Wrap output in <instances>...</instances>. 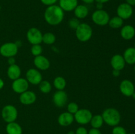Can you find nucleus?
<instances>
[{"label":"nucleus","instance_id":"dca6fc26","mask_svg":"<svg viewBox=\"0 0 135 134\" xmlns=\"http://www.w3.org/2000/svg\"><path fill=\"white\" fill-rule=\"evenodd\" d=\"M110 64L113 68V70H117L121 71L125 68L126 63L123 55L116 54L113 55L111 59Z\"/></svg>","mask_w":135,"mask_h":134},{"label":"nucleus","instance_id":"79ce46f5","mask_svg":"<svg viewBox=\"0 0 135 134\" xmlns=\"http://www.w3.org/2000/svg\"><path fill=\"white\" fill-rule=\"evenodd\" d=\"M110 0H95V1H96L97 3H105L108 2Z\"/></svg>","mask_w":135,"mask_h":134},{"label":"nucleus","instance_id":"bb28decb","mask_svg":"<svg viewBox=\"0 0 135 134\" xmlns=\"http://www.w3.org/2000/svg\"><path fill=\"white\" fill-rule=\"evenodd\" d=\"M56 41L55 34L51 32H46L42 35V42L46 45H52Z\"/></svg>","mask_w":135,"mask_h":134},{"label":"nucleus","instance_id":"39448f33","mask_svg":"<svg viewBox=\"0 0 135 134\" xmlns=\"http://www.w3.org/2000/svg\"><path fill=\"white\" fill-rule=\"evenodd\" d=\"M109 19V14L104 9H97L92 14V20L98 26H104L108 24Z\"/></svg>","mask_w":135,"mask_h":134},{"label":"nucleus","instance_id":"393cba45","mask_svg":"<svg viewBox=\"0 0 135 134\" xmlns=\"http://www.w3.org/2000/svg\"><path fill=\"white\" fill-rule=\"evenodd\" d=\"M53 84L57 90H64L67 85V81L62 76H57L54 80Z\"/></svg>","mask_w":135,"mask_h":134},{"label":"nucleus","instance_id":"58836bf2","mask_svg":"<svg viewBox=\"0 0 135 134\" xmlns=\"http://www.w3.org/2000/svg\"><path fill=\"white\" fill-rule=\"evenodd\" d=\"M83 2H84V3H86V4H91V3H93L95 1V0H81Z\"/></svg>","mask_w":135,"mask_h":134},{"label":"nucleus","instance_id":"c03bdc74","mask_svg":"<svg viewBox=\"0 0 135 134\" xmlns=\"http://www.w3.org/2000/svg\"><path fill=\"white\" fill-rule=\"evenodd\" d=\"M67 134H75V132L73 131H70Z\"/></svg>","mask_w":135,"mask_h":134},{"label":"nucleus","instance_id":"f03ea898","mask_svg":"<svg viewBox=\"0 0 135 134\" xmlns=\"http://www.w3.org/2000/svg\"><path fill=\"white\" fill-rule=\"evenodd\" d=\"M104 123L109 126H118L121 121V114L119 110L115 108H108L102 114Z\"/></svg>","mask_w":135,"mask_h":134},{"label":"nucleus","instance_id":"ea45409f","mask_svg":"<svg viewBox=\"0 0 135 134\" xmlns=\"http://www.w3.org/2000/svg\"><path fill=\"white\" fill-rule=\"evenodd\" d=\"M4 85H5V82H4V81L3 80V79H1V78H0V90L3 88Z\"/></svg>","mask_w":135,"mask_h":134},{"label":"nucleus","instance_id":"c9c22d12","mask_svg":"<svg viewBox=\"0 0 135 134\" xmlns=\"http://www.w3.org/2000/svg\"><path fill=\"white\" fill-rule=\"evenodd\" d=\"M8 64H9V65H13V64H15V59L14 56H12V57H9L8 58Z\"/></svg>","mask_w":135,"mask_h":134},{"label":"nucleus","instance_id":"5701e85b","mask_svg":"<svg viewBox=\"0 0 135 134\" xmlns=\"http://www.w3.org/2000/svg\"><path fill=\"white\" fill-rule=\"evenodd\" d=\"M125 63L129 64H135V49L134 47H129L124 52L123 55Z\"/></svg>","mask_w":135,"mask_h":134},{"label":"nucleus","instance_id":"6ab92c4d","mask_svg":"<svg viewBox=\"0 0 135 134\" xmlns=\"http://www.w3.org/2000/svg\"><path fill=\"white\" fill-rule=\"evenodd\" d=\"M120 34L122 38L125 40H130L135 35V28L131 25H125L123 26L120 31Z\"/></svg>","mask_w":135,"mask_h":134},{"label":"nucleus","instance_id":"423d86ee","mask_svg":"<svg viewBox=\"0 0 135 134\" xmlns=\"http://www.w3.org/2000/svg\"><path fill=\"white\" fill-rule=\"evenodd\" d=\"M18 51V47L15 42H7L0 46V55L7 59L15 56Z\"/></svg>","mask_w":135,"mask_h":134},{"label":"nucleus","instance_id":"7ed1b4c3","mask_svg":"<svg viewBox=\"0 0 135 134\" xmlns=\"http://www.w3.org/2000/svg\"><path fill=\"white\" fill-rule=\"evenodd\" d=\"M93 34L92 27L86 22L80 23L75 30V35L78 40L81 42H86L91 39Z\"/></svg>","mask_w":135,"mask_h":134},{"label":"nucleus","instance_id":"09e8293b","mask_svg":"<svg viewBox=\"0 0 135 134\" xmlns=\"http://www.w3.org/2000/svg\"><path fill=\"white\" fill-rule=\"evenodd\" d=\"M134 48L135 49V43H134Z\"/></svg>","mask_w":135,"mask_h":134},{"label":"nucleus","instance_id":"b1692460","mask_svg":"<svg viewBox=\"0 0 135 134\" xmlns=\"http://www.w3.org/2000/svg\"><path fill=\"white\" fill-rule=\"evenodd\" d=\"M90 123L92 128L100 129L104 123L102 116L100 115V114H96V115L92 116V119H91Z\"/></svg>","mask_w":135,"mask_h":134},{"label":"nucleus","instance_id":"aec40b11","mask_svg":"<svg viewBox=\"0 0 135 134\" xmlns=\"http://www.w3.org/2000/svg\"><path fill=\"white\" fill-rule=\"evenodd\" d=\"M7 74L8 78L13 81V80L21 77V68L17 64L9 65V66L7 68Z\"/></svg>","mask_w":135,"mask_h":134},{"label":"nucleus","instance_id":"4c0bfd02","mask_svg":"<svg viewBox=\"0 0 135 134\" xmlns=\"http://www.w3.org/2000/svg\"><path fill=\"white\" fill-rule=\"evenodd\" d=\"M126 3L129 5H130L131 6H135V0H125Z\"/></svg>","mask_w":135,"mask_h":134},{"label":"nucleus","instance_id":"72a5a7b5","mask_svg":"<svg viewBox=\"0 0 135 134\" xmlns=\"http://www.w3.org/2000/svg\"><path fill=\"white\" fill-rule=\"evenodd\" d=\"M88 130L84 127H83V126L78 127L76 129V131H75V134H88Z\"/></svg>","mask_w":135,"mask_h":134},{"label":"nucleus","instance_id":"412c9836","mask_svg":"<svg viewBox=\"0 0 135 134\" xmlns=\"http://www.w3.org/2000/svg\"><path fill=\"white\" fill-rule=\"evenodd\" d=\"M73 11L75 17L78 19H83L86 18L89 13L88 8L84 5H78Z\"/></svg>","mask_w":135,"mask_h":134},{"label":"nucleus","instance_id":"de8ad7c7","mask_svg":"<svg viewBox=\"0 0 135 134\" xmlns=\"http://www.w3.org/2000/svg\"><path fill=\"white\" fill-rule=\"evenodd\" d=\"M1 5H0V10H1Z\"/></svg>","mask_w":135,"mask_h":134},{"label":"nucleus","instance_id":"f3484780","mask_svg":"<svg viewBox=\"0 0 135 134\" xmlns=\"http://www.w3.org/2000/svg\"><path fill=\"white\" fill-rule=\"evenodd\" d=\"M75 119H74V115L68 112H64L59 114L57 118L58 123L61 126L63 127H67V126H70L73 123Z\"/></svg>","mask_w":135,"mask_h":134},{"label":"nucleus","instance_id":"9b49d317","mask_svg":"<svg viewBox=\"0 0 135 134\" xmlns=\"http://www.w3.org/2000/svg\"><path fill=\"white\" fill-rule=\"evenodd\" d=\"M133 7L127 4V3H123L120 4L117 9V14L119 17L123 20H126L131 18L133 15Z\"/></svg>","mask_w":135,"mask_h":134},{"label":"nucleus","instance_id":"c85d7f7f","mask_svg":"<svg viewBox=\"0 0 135 134\" xmlns=\"http://www.w3.org/2000/svg\"><path fill=\"white\" fill-rule=\"evenodd\" d=\"M42 51H43V49H42V47L40 44L32 45L31 48H30V52H31L32 55H34V56L42 55Z\"/></svg>","mask_w":135,"mask_h":134},{"label":"nucleus","instance_id":"4be33fe9","mask_svg":"<svg viewBox=\"0 0 135 134\" xmlns=\"http://www.w3.org/2000/svg\"><path fill=\"white\" fill-rule=\"evenodd\" d=\"M6 132L7 134H22V129L17 122H10L6 126Z\"/></svg>","mask_w":135,"mask_h":134},{"label":"nucleus","instance_id":"0eeeda50","mask_svg":"<svg viewBox=\"0 0 135 134\" xmlns=\"http://www.w3.org/2000/svg\"><path fill=\"white\" fill-rule=\"evenodd\" d=\"M93 116L92 112L86 109H80L74 114V119L78 123L86 125L90 123Z\"/></svg>","mask_w":135,"mask_h":134},{"label":"nucleus","instance_id":"9d476101","mask_svg":"<svg viewBox=\"0 0 135 134\" xmlns=\"http://www.w3.org/2000/svg\"><path fill=\"white\" fill-rule=\"evenodd\" d=\"M11 87L15 93L21 94L23 92L28 90L29 87V83L28 82L26 78L20 77L16 80H13Z\"/></svg>","mask_w":135,"mask_h":134},{"label":"nucleus","instance_id":"c756f323","mask_svg":"<svg viewBox=\"0 0 135 134\" xmlns=\"http://www.w3.org/2000/svg\"><path fill=\"white\" fill-rule=\"evenodd\" d=\"M79 109L77 104L75 102H71L67 105V112L72 114H75Z\"/></svg>","mask_w":135,"mask_h":134},{"label":"nucleus","instance_id":"f704fd0d","mask_svg":"<svg viewBox=\"0 0 135 134\" xmlns=\"http://www.w3.org/2000/svg\"><path fill=\"white\" fill-rule=\"evenodd\" d=\"M88 134H102V133L99 129L92 128L89 130Z\"/></svg>","mask_w":135,"mask_h":134},{"label":"nucleus","instance_id":"a211bd4d","mask_svg":"<svg viewBox=\"0 0 135 134\" xmlns=\"http://www.w3.org/2000/svg\"><path fill=\"white\" fill-rule=\"evenodd\" d=\"M78 5H79L78 0H59V6L63 9L64 12L73 11Z\"/></svg>","mask_w":135,"mask_h":134},{"label":"nucleus","instance_id":"a18cd8bd","mask_svg":"<svg viewBox=\"0 0 135 134\" xmlns=\"http://www.w3.org/2000/svg\"><path fill=\"white\" fill-rule=\"evenodd\" d=\"M131 97H133V98L135 100V91H134V93H133V95H132V96Z\"/></svg>","mask_w":135,"mask_h":134},{"label":"nucleus","instance_id":"e433bc0d","mask_svg":"<svg viewBox=\"0 0 135 134\" xmlns=\"http://www.w3.org/2000/svg\"><path fill=\"white\" fill-rule=\"evenodd\" d=\"M120 72L121 71L117 70H113V72H112V74L114 77H119L120 75Z\"/></svg>","mask_w":135,"mask_h":134},{"label":"nucleus","instance_id":"f257e3e1","mask_svg":"<svg viewBox=\"0 0 135 134\" xmlns=\"http://www.w3.org/2000/svg\"><path fill=\"white\" fill-rule=\"evenodd\" d=\"M64 17L65 13L63 10L57 5L47 7L44 14L46 22L51 26H57L61 23L64 19Z\"/></svg>","mask_w":135,"mask_h":134},{"label":"nucleus","instance_id":"49530a36","mask_svg":"<svg viewBox=\"0 0 135 134\" xmlns=\"http://www.w3.org/2000/svg\"><path fill=\"white\" fill-rule=\"evenodd\" d=\"M134 72H135V65H134Z\"/></svg>","mask_w":135,"mask_h":134},{"label":"nucleus","instance_id":"cd10ccee","mask_svg":"<svg viewBox=\"0 0 135 134\" xmlns=\"http://www.w3.org/2000/svg\"><path fill=\"white\" fill-rule=\"evenodd\" d=\"M51 83L47 80H42L39 84V89L42 93L44 94H47L51 91Z\"/></svg>","mask_w":135,"mask_h":134},{"label":"nucleus","instance_id":"8fccbe9b","mask_svg":"<svg viewBox=\"0 0 135 134\" xmlns=\"http://www.w3.org/2000/svg\"><path fill=\"white\" fill-rule=\"evenodd\" d=\"M129 134H133V133H129Z\"/></svg>","mask_w":135,"mask_h":134},{"label":"nucleus","instance_id":"6e6552de","mask_svg":"<svg viewBox=\"0 0 135 134\" xmlns=\"http://www.w3.org/2000/svg\"><path fill=\"white\" fill-rule=\"evenodd\" d=\"M42 32L35 27L30 28L26 32V39L28 42L32 45L40 44L42 43Z\"/></svg>","mask_w":135,"mask_h":134},{"label":"nucleus","instance_id":"f8f14e48","mask_svg":"<svg viewBox=\"0 0 135 134\" xmlns=\"http://www.w3.org/2000/svg\"><path fill=\"white\" fill-rule=\"evenodd\" d=\"M67 94L64 90H57L53 95V102L57 107H63L67 102Z\"/></svg>","mask_w":135,"mask_h":134},{"label":"nucleus","instance_id":"20e7f679","mask_svg":"<svg viewBox=\"0 0 135 134\" xmlns=\"http://www.w3.org/2000/svg\"><path fill=\"white\" fill-rule=\"evenodd\" d=\"M1 117L7 123L15 122L18 117L17 109L12 105H7L3 106L1 110Z\"/></svg>","mask_w":135,"mask_h":134},{"label":"nucleus","instance_id":"1a4fd4ad","mask_svg":"<svg viewBox=\"0 0 135 134\" xmlns=\"http://www.w3.org/2000/svg\"><path fill=\"white\" fill-rule=\"evenodd\" d=\"M26 79L32 85H39L42 81V75L36 68H30L26 72Z\"/></svg>","mask_w":135,"mask_h":134},{"label":"nucleus","instance_id":"473e14b6","mask_svg":"<svg viewBox=\"0 0 135 134\" xmlns=\"http://www.w3.org/2000/svg\"><path fill=\"white\" fill-rule=\"evenodd\" d=\"M41 2L46 6H51V5H55L58 0H40Z\"/></svg>","mask_w":135,"mask_h":134},{"label":"nucleus","instance_id":"2eb2a0df","mask_svg":"<svg viewBox=\"0 0 135 134\" xmlns=\"http://www.w3.org/2000/svg\"><path fill=\"white\" fill-rule=\"evenodd\" d=\"M33 63L36 69L40 70H46L49 69L50 67V62L49 59L42 55L35 56Z\"/></svg>","mask_w":135,"mask_h":134},{"label":"nucleus","instance_id":"ddd939ff","mask_svg":"<svg viewBox=\"0 0 135 134\" xmlns=\"http://www.w3.org/2000/svg\"><path fill=\"white\" fill-rule=\"evenodd\" d=\"M36 95L32 91H26L20 94L19 101L24 105H30L34 104L36 101Z\"/></svg>","mask_w":135,"mask_h":134},{"label":"nucleus","instance_id":"2f4dec72","mask_svg":"<svg viewBox=\"0 0 135 134\" xmlns=\"http://www.w3.org/2000/svg\"><path fill=\"white\" fill-rule=\"evenodd\" d=\"M112 134H127V131L123 127L119 126H114L112 130Z\"/></svg>","mask_w":135,"mask_h":134},{"label":"nucleus","instance_id":"37998d69","mask_svg":"<svg viewBox=\"0 0 135 134\" xmlns=\"http://www.w3.org/2000/svg\"><path fill=\"white\" fill-rule=\"evenodd\" d=\"M15 43H16V45H17V46H18V47H21V45H22V43H21V42H20L19 40L17 41V42H15Z\"/></svg>","mask_w":135,"mask_h":134},{"label":"nucleus","instance_id":"7c9ffc66","mask_svg":"<svg viewBox=\"0 0 135 134\" xmlns=\"http://www.w3.org/2000/svg\"><path fill=\"white\" fill-rule=\"evenodd\" d=\"M80 21L78 18H72L69 20V26L71 28V29H74V30H76V28L78 27L79 24H80Z\"/></svg>","mask_w":135,"mask_h":134},{"label":"nucleus","instance_id":"4468645a","mask_svg":"<svg viewBox=\"0 0 135 134\" xmlns=\"http://www.w3.org/2000/svg\"><path fill=\"white\" fill-rule=\"evenodd\" d=\"M119 89L121 93L126 97H131L135 91L134 85L131 80H124L119 85Z\"/></svg>","mask_w":135,"mask_h":134},{"label":"nucleus","instance_id":"a878e982","mask_svg":"<svg viewBox=\"0 0 135 134\" xmlns=\"http://www.w3.org/2000/svg\"><path fill=\"white\" fill-rule=\"evenodd\" d=\"M123 24V20L119 17L118 16L113 17V18H110L108 22V25L113 29L119 28L122 27Z\"/></svg>","mask_w":135,"mask_h":134},{"label":"nucleus","instance_id":"a19ab883","mask_svg":"<svg viewBox=\"0 0 135 134\" xmlns=\"http://www.w3.org/2000/svg\"><path fill=\"white\" fill-rule=\"evenodd\" d=\"M96 8H97V9H103V3H97V4H96Z\"/></svg>","mask_w":135,"mask_h":134}]
</instances>
